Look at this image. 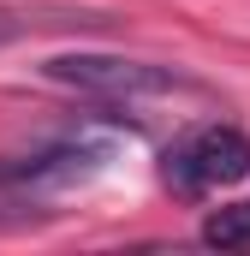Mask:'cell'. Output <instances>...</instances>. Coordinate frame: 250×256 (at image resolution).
I'll use <instances>...</instances> for the list:
<instances>
[{
  "instance_id": "obj_1",
  "label": "cell",
  "mask_w": 250,
  "mask_h": 256,
  "mask_svg": "<svg viewBox=\"0 0 250 256\" xmlns=\"http://www.w3.org/2000/svg\"><path fill=\"white\" fill-rule=\"evenodd\" d=\"M161 179H167L173 196H202V191H214V185H238V179H250V137L238 126L196 131V137H185V143L167 149Z\"/></svg>"
},
{
  "instance_id": "obj_2",
  "label": "cell",
  "mask_w": 250,
  "mask_h": 256,
  "mask_svg": "<svg viewBox=\"0 0 250 256\" xmlns=\"http://www.w3.org/2000/svg\"><path fill=\"white\" fill-rule=\"evenodd\" d=\"M42 78H54L66 90H84V96H167V90H190L185 72L125 60V54H54L42 66Z\"/></svg>"
},
{
  "instance_id": "obj_3",
  "label": "cell",
  "mask_w": 250,
  "mask_h": 256,
  "mask_svg": "<svg viewBox=\"0 0 250 256\" xmlns=\"http://www.w3.org/2000/svg\"><path fill=\"white\" fill-rule=\"evenodd\" d=\"M108 149H78V143H54L18 161H0V185H78L90 173H102Z\"/></svg>"
},
{
  "instance_id": "obj_4",
  "label": "cell",
  "mask_w": 250,
  "mask_h": 256,
  "mask_svg": "<svg viewBox=\"0 0 250 256\" xmlns=\"http://www.w3.org/2000/svg\"><path fill=\"white\" fill-rule=\"evenodd\" d=\"M202 244H214V250H250V202L208 208V220H202Z\"/></svg>"
},
{
  "instance_id": "obj_5",
  "label": "cell",
  "mask_w": 250,
  "mask_h": 256,
  "mask_svg": "<svg viewBox=\"0 0 250 256\" xmlns=\"http://www.w3.org/2000/svg\"><path fill=\"white\" fill-rule=\"evenodd\" d=\"M24 30H30V24H24V18H6V12H0V48H6V42H12V36H24Z\"/></svg>"
}]
</instances>
